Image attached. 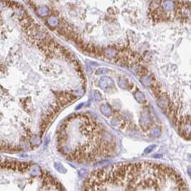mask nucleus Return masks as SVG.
<instances>
[{"label":"nucleus","instance_id":"obj_2","mask_svg":"<svg viewBox=\"0 0 191 191\" xmlns=\"http://www.w3.org/2000/svg\"><path fill=\"white\" fill-rule=\"evenodd\" d=\"M48 22L51 26H56L58 24V20L55 17H50L48 18Z\"/></svg>","mask_w":191,"mask_h":191},{"label":"nucleus","instance_id":"obj_4","mask_svg":"<svg viewBox=\"0 0 191 191\" xmlns=\"http://www.w3.org/2000/svg\"><path fill=\"white\" fill-rule=\"evenodd\" d=\"M1 8H2V5H0V9H1Z\"/></svg>","mask_w":191,"mask_h":191},{"label":"nucleus","instance_id":"obj_3","mask_svg":"<svg viewBox=\"0 0 191 191\" xmlns=\"http://www.w3.org/2000/svg\"><path fill=\"white\" fill-rule=\"evenodd\" d=\"M31 142L34 145H39L40 143V139L39 137H32L31 139Z\"/></svg>","mask_w":191,"mask_h":191},{"label":"nucleus","instance_id":"obj_1","mask_svg":"<svg viewBox=\"0 0 191 191\" xmlns=\"http://www.w3.org/2000/svg\"><path fill=\"white\" fill-rule=\"evenodd\" d=\"M38 12L40 16H45L49 12V9H48V8L46 6H41L38 9Z\"/></svg>","mask_w":191,"mask_h":191}]
</instances>
